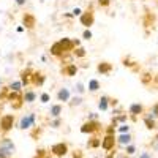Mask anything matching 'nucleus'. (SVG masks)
I'll use <instances>...</instances> for the list:
<instances>
[{
	"label": "nucleus",
	"instance_id": "4",
	"mask_svg": "<svg viewBox=\"0 0 158 158\" xmlns=\"http://www.w3.org/2000/svg\"><path fill=\"white\" fill-rule=\"evenodd\" d=\"M101 130H103V125L97 118H89L87 122H84L81 125V133H84V135H97Z\"/></svg>",
	"mask_w": 158,
	"mask_h": 158
},
{
	"label": "nucleus",
	"instance_id": "21",
	"mask_svg": "<svg viewBox=\"0 0 158 158\" xmlns=\"http://www.w3.org/2000/svg\"><path fill=\"white\" fill-rule=\"evenodd\" d=\"M100 89H101V84H100L98 79H90V81H89V85H87V90L92 92V94H95V92H98Z\"/></svg>",
	"mask_w": 158,
	"mask_h": 158
},
{
	"label": "nucleus",
	"instance_id": "15",
	"mask_svg": "<svg viewBox=\"0 0 158 158\" xmlns=\"http://www.w3.org/2000/svg\"><path fill=\"white\" fill-rule=\"evenodd\" d=\"M153 24H155V15L150 13L149 10H146V15L142 18V25L146 29H149V27H153Z\"/></svg>",
	"mask_w": 158,
	"mask_h": 158
},
{
	"label": "nucleus",
	"instance_id": "11",
	"mask_svg": "<svg viewBox=\"0 0 158 158\" xmlns=\"http://www.w3.org/2000/svg\"><path fill=\"white\" fill-rule=\"evenodd\" d=\"M77 71H79V67L76 63H65L60 70V74L65 77H74L77 74Z\"/></svg>",
	"mask_w": 158,
	"mask_h": 158
},
{
	"label": "nucleus",
	"instance_id": "36",
	"mask_svg": "<svg viewBox=\"0 0 158 158\" xmlns=\"http://www.w3.org/2000/svg\"><path fill=\"white\" fill-rule=\"evenodd\" d=\"M82 38H84V40H87V41H89V40H92V32H90V29H85V30H84Z\"/></svg>",
	"mask_w": 158,
	"mask_h": 158
},
{
	"label": "nucleus",
	"instance_id": "25",
	"mask_svg": "<svg viewBox=\"0 0 158 158\" xmlns=\"http://www.w3.org/2000/svg\"><path fill=\"white\" fill-rule=\"evenodd\" d=\"M62 111H63L62 104H52L51 109H49V114H51V117H60Z\"/></svg>",
	"mask_w": 158,
	"mask_h": 158
},
{
	"label": "nucleus",
	"instance_id": "26",
	"mask_svg": "<svg viewBox=\"0 0 158 158\" xmlns=\"http://www.w3.org/2000/svg\"><path fill=\"white\" fill-rule=\"evenodd\" d=\"M8 89L13 92H22V82L21 81H13L8 84Z\"/></svg>",
	"mask_w": 158,
	"mask_h": 158
},
{
	"label": "nucleus",
	"instance_id": "10",
	"mask_svg": "<svg viewBox=\"0 0 158 158\" xmlns=\"http://www.w3.org/2000/svg\"><path fill=\"white\" fill-rule=\"evenodd\" d=\"M35 120H36V115H35L33 112H30V114L24 115V117L21 118V122H19L18 127H19L21 130H30V128L35 127Z\"/></svg>",
	"mask_w": 158,
	"mask_h": 158
},
{
	"label": "nucleus",
	"instance_id": "33",
	"mask_svg": "<svg viewBox=\"0 0 158 158\" xmlns=\"http://www.w3.org/2000/svg\"><path fill=\"white\" fill-rule=\"evenodd\" d=\"M150 115L155 117V118H158V103H155L153 106L150 108Z\"/></svg>",
	"mask_w": 158,
	"mask_h": 158
},
{
	"label": "nucleus",
	"instance_id": "24",
	"mask_svg": "<svg viewBox=\"0 0 158 158\" xmlns=\"http://www.w3.org/2000/svg\"><path fill=\"white\" fill-rule=\"evenodd\" d=\"M98 108H100V111H108V108H109V97L103 95L98 100Z\"/></svg>",
	"mask_w": 158,
	"mask_h": 158
},
{
	"label": "nucleus",
	"instance_id": "7",
	"mask_svg": "<svg viewBox=\"0 0 158 158\" xmlns=\"http://www.w3.org/2000/svg\"><path fill=\"white\" fill-rule=\"evenodd\" d=\"M44 82H46V74L40 70H33V73L30 76V85L40 89V87L44 85Z\"/></svg>",
	"mask_w": 158,
	"mask_h": 158
},
{
	"label": "nucleus",
	"instance_id": "19",
	"mask_svg": "<svg viewBox=\"0 0 158 158\" xmlns=\"http://www.w3.org/2000/svg\"><path fill=\"white\" fill-rule=\"evenodd\" d=\"M71 54H73L74 59H84V57L87 56V51H85V48H82L81 44H79V46H76V48L73 49Z\"/></svg>",
	"mask_w": 158,
	"mask_h": 158
},
{
	"label": "nucleus",
	"instance_id": "37",
	"mask_svg": "<svg viewBox=\"0 0 158 158\" xmlns=\"http://www.w3.org/2000/svg\"><path fill=\"white\" fill-rule=\"evenodd\" d=\"M152 149H153L155 152H158V136L153 138V141H152Z\"/></svg>",
	"mask_w": 158,
	"mask_h": 158
},
{
	"label": "nucleus",
	"instance_id": "5",
	"mask_svg": "<svg viewBox=\"0 0 158 158\" xmlns=\"http://www.w3.org/2000/svg\"><path fill=\"white\" fill-rule=\"evenodd\" d=\"M15 120H16L15 114H3V115H0V131H3V133L11 131L13 125H15Z\"/></svg>",
	"mask_w": 158,
	"mask_h": 158
},
{
	"label": "nucleus",
	"instance_id": "1",
	"mask_svg": "<svg viewBox=\"0 0 158 158\" xmlns=\"http://www.w3.org/2000/svg\"><path fill=\"white\" fill-rule=\"evenodd\" d=\"M81 43H79V40H73V38H68V36H65V38H60L57 40L56 43H52L51 48H49V54L52 57H57V59H63V57H68L73 49L76 46H79Z\"/></svg>",
	"mask_w": 158,
	"mask_h": 158
},
{
	"label": "nucleus",
	"instance_id": "17",
	"mask_svg": "<svg viewBox=\"0 0 158 158\" xmlns=\"http://www.w3.org/2000/svg\"><path fill=\"white\" fill-rule=\"evenodd\" d=\"M142 122H144V125H146L147 130H156V127H158V125H156V120H155V117H152L150 114L144 115Z\"/></svg>",
	"mask_w": 158,
	"mask_h": 158
},
{
	"label": "nucleus",
	"instance_id": "28",
	"mask_svg": "<svg viewBox=\"0 0 158 158\" xmlns=\"http://www.w3.org/2000/svg\"><path fill=\"white\" fill-rule=\"evenodd\" d=\"M82 97H73V98H70V101H68V104L71 108H74V106H81L82 104Z\"/></svg>",
	"mask_w": 158,
	"mask_h": 158
},
{
	"label": "nucleus",
	"instance_id": "18",
	"mask_svg": "<svg viewBox=\"0 0 158 158\" xmlns=\"http://www.w3.org/2000/svg\"><path fill=\"white\" fill-rule=\"evenodd\" d=\"M22 97H24V103H33L36 98H38V95H36V92H33V90H30V89H27L22 94Z\"/></svg>",
	"mask_w": 158,
	"mask_h": 158
},
{
	"label": "nucleus",
	"instance_id": "22",
	"mask_svg": "<svg viewBox=\"0 0 158 158\" xmlns=\"http://www.w3.org/2000/svg\"><path fill=\"white\" fill-rule=\"evenodd\" d=\"M139 79H141V84H142V85H150L152 81H153V76H152L149 71H144V73L139 76Z\"/></svg>",
	"mask_w": 158,
	"mask_h": 158
},
{
	"label": "nucleus",
	"instance_id": "40",
	"mask_svg": "<svg viewBox=\"0 0 158 158\" xmlns=\"http://www.w3.org/2000/svg\"><path fill=\"white\" fill-rule=\"evenodd\" d=\"M139 158H152V155H150L149 152H142V153L139 155Z\"/></svg>",
	"mask_w": 158,
	"mask_h": 158
},
{
	"label": "nucleus",
	"instance_id": "31",
	"mask_svg": "<svg viewBox=\"0 0 158 158\" xmlns=\"http://www.w3.org/2000/svg\"><path fill=\"white\" fill-rule=\"evenodd\" d=\"M117 130H118V133H130V127H128V123H122V125H118V127H117Z\"/></svg>",
	"mask_w": 158,
	"mask_h": 158
},
{
	"label": "nucleus",
	"instance_id": "44",
	"mask_svg": "<svg viewBox=\"0 0 158 158\" xmlns=\"http://www.w3.org/2000/svg\"><path fill=\"white\" fill-rule=\"evenodd\" d=\"M0 89H2V77H0Z\"/></svg>",
	"mask_w": 158,
	"mask_h": 158
},
{
	"label": "nucleus",
	"instance_id": "39",
	"mask_svg": "<svg viewBox=\"0 0 158 158\" xmlns=\"http://www.w3.org/2000/svg\"><path fill=\"white\" fill-rule=\"evenodd\" d=\"M109 104H111V106H117V104H118V100H115V98H109Z\"/></svg>",
	"mask_w": 158,
	"mask_h": 158
},
{
	"label": "nucleus",
	"instance_id": "16",
	"mask_svg": "<svg viewBox=\"0 0 158 158\" xmlns=\"http://www.w3.org/2000/svg\"><path fill=\"white\" fill-rule=\"evenodd\" d=\"M70 98H71V95H70V89H65V87L59 89V92H57V100H59V101H62V103H68Z\"/></svg>",
	"mask_w": 158,
	"mask_h": 158
},
{
	"label": "nucleus",
	"instance_id": "32",
	"mask_svg": "<svg viewBox=\"0 0 158 158\" xmlns=\"http://www.w3.org/2000/svg\"><path fill=\"white\" fill-rule=\"evenodd\" d=\"M60 125H62V118L60 117H54V120L51 122V127L52 128H59Z\"/></svg>",
	"mask_w": 158,
	"mask_h": 158
},
{
	"label": "nucleus",
	"instance_id": "29",
	"mask_svg": "<svg viewBox=\"0 0 158 158\" xmlns=\"http://www.w3.org/2000/svg\"><path fill=\"white\" fill-rule=\"evenodd\" d=\"M136 153V146L135 144H128V146H125V155H135Z\"/></svg>",
	"mask_w": 158,
	"mask_h": 158
},
{
	"label": "nucleus",
	"instance_id": "12",
	"mask_svg": "<svg viewBox=\"0 0 158 158\" xmlns=\"http://www.w3.org/2000/svg\"><path fill=\"white\" fill-rule=\"evenodd\" d=\"M128 112H130L131 117H133V120H136L139 115L144 114V104H141V103H131L128 106Z\"/></svg>",
	"mask_w": 158,
	"mask_h": 158
},
{
	"label": "nucleus",
	"instance_id": "30",
	"mask_svg": "<svg viewBox=\"0 0 158 158\" xmlns=\"http://www.w3.org/2000/svg\"><path fill=\"white\" fill-rule=\"evenodd\" d=\"M111 2H112V0H97V5L100 8H109L111 6Z\"/></svg>",
	"mask_w": 158,
	"mask_h": 158
},
{
	"label": "nucleus",
	"instance_id": "14",
	"mask_svg": "<svg viewBox=\"0 0 158 158\" xmlns=\"http://www.w3.org/2000/svg\"><path fill=\"white\" fill-rule=\"evenodd\" d=\"M32 73H33V70H32L30 67L21 70V73H19V81L22 82V87H24V85H25V87L30 85V76H32Z\"/></svg>",
	"mask_w": 158,
	"mask_h": 158
},
{
	"label": "nucleus",
	"instance_id": "27",
	"mask_svg": "<svg viewBox=\"0 0 158 158\" xmlns=\"http://www.w3.org/2000/svg\"><path fill=\"white\" fill-rule=\"evenodd\" d=\"M122 63H123V67H128V68L133 70V68H136V63H138V62L131 60L130 57H123V59H122Z\"/></svg>",
	"mask_w": 158,
	"mask_h": 158
},
{
	"label": "nucleus",
	"instance_id": "35",
	"mask_svg": "<svg viewBox=\"0 0 158 158\" xmlns=\"http://www.w3.org/2000/svg\"><path fill=\"white\" fill-rule=\"evenodd\" d=\"M40 100H41V103H48V101L51 100V95L44 92V94H41V95H40Z\"/></svg>",
	"mask_w": 158,
	"mask_h": 158
},
{
	"label": "nucleus",
	"instance_id": "42",
	"mask_svg": "<svg viewBox=\"0 0 158 158\" xmlns=\"http://www.w3.org/2000/svg\"><path fill=\"white\" fill-rule=\"evenodd\" d=\"M89 118H97V114H95V112H90V115H89Z\"/></svg>",
	"mask_w": 158,
	"mask_h": 158
},
{
	"label": "nucleus",
	"instance_id": "23",
	"mask_svg": "<svg viewBox=\"0 0 158 158\" xmlns=\"http://www.w3.org/2000/svg\"><path fill=\"white\" fill-rule=\"evenodd\" d=\"M87 147L89 149H98V147H101V139L98 138V136H92L90 139H89V142H87Z\"/></svg>",
	"mask_w": 158,
	"mask_h": 158
},
{
	"label": "nucleus",
	"instance_id": "8",
	"mask_svg": "<svg viewBox=\"0 0 158 158\" xmlns=\"http://www.w3.org/2000/svg\"><path fill=\"white\" fill-rule=\"evenodd\" d=\"M51 153L52 155H56V156H65L68 153V144L67 142H63V141H60V142H56V144H52L51 146Z\"/></svg>",
	"mask_w": 158,
	"mask_h": 158
},
{
	"label": "nucleus",
	"instance_id": "34",
	"mask_svg": "<svg viewBox=\"0 0 158 158\" xmlns=\"http://www.w3.org/2000/svg\"><path fill=\"white\" fill-rule=\"evenodd\" d=\"M74 90L77 92L79 95H82L84 92H85V89H84V84H82V82H77V84H76V87H74Z\"/></svg>",
	"mask_w": 158,
	"mask_h": 158
},
{
	"label": "nucleus",
	"instance_id": "38",
	"mask_svg": "<svg viewBox=\"0 0 158 158\" xmlns=\"http://www.w3.org/2000/svg\"><path fill=\"white\" fill-rule=\"evenodd\" d=\"M81 13H82V11H81V8H74V10L71 11V16H79Z\"/></svg>",
	"mask_w": 158,
	"mask_h": 158
},
{
	"label": "nucleus",
	"instance_id": "20",
	"mask_svg": "<svg viewBox=\"0 0 158 158\" xmlns=\"http://www.w3.org/2000/svg\"><path fill=\"white\" fill-rule=\"evenodd\" d=\"M131 135L130 133H120L117 138V144H120V146H128V144L131 142Z\"/></svg>",
	"mask_w": 158,
	"mask_h": 158
},
{
	"label": "nucleus",
	"instance_id": "3",
	"mask_svg": "<svg viewBox=\"0 0 158 158\" xmlns=\"http://www.w3.org/2000/svg\"><path fill=\"white\" fill-rule=\"evenodd\" d=\"M79 22L84 29H90L92 25L95 24V10H94V5H89L85 11H82L79 15Z\"/></svg>",
	"mask_w": 158,
	"mask_h": 158
},
{
	"label": "nucleus",
	"instance_id": "9",
	"mask_svg": "<svg viewBox=\"0 0 158 158\" xmlns=\"http://www.w3.org/2000/svg\"><path fill=\"white\" fill-rule=\"evenodd\" d=\"M115 144H117V138L114 135H104L101 139V149L104 152H111L115 149Z\"/></svg>",
	"mask_w": 158,
	"mask_h": 158
},
{
	"label": "nucleus",
	"instance_id": "6",
	"mask_svg": "<svg viewBox=\"0 0 158 158\" xmlns=\"http://www.w3.org/2000/svg\"><path fill=\"white\" fill-rule=\"evenodd\" d=\"M21 22H22V27L25 30H33L36 27V16L33 13H24L21 18Z\"/></svg>",
	"mask_w": 158,
	"mask_h": 158
},
{
	"label": "nucleus",
	"instance_id": "13",
	"mask_svg": "<svg viewBox=\"0 0 158 158\" xmlns=\"http://www.w3.org/2000/svg\"><path fill=\"white\" fill-rule=\"evenodd\" d=\"M112 70H114V65H112L111 62H106V60H103V62H100V63L97 65V71H98L101 76H108V74H111Z\"/></svg>",
	"mask_w": 158,
	"mask_h": 158
},
{
	"label": "nucleus",
	"instance_id": "41",
	"mask_svg": "<svg viewBox=\"0 0 158 158\" xmlns=\"http://www.w3.org/2000/svg\"><path fill=\"white\" fill-rule=\"evenodd\" d=\"M15 2H16V5H18V6H24L27 0H15Z\"/></svg>",
	"mask_w": 158,
	"mask_h": 158
},
{
	"label": "nucleus",
	"instance_id": "45",
	"mask_svg": "<svg viewBox=\"0 0 158 158\" xmlns=\"http://www.w3.org/2000/svg\"><path fill=\"white\" fill-rule=\"evenodd\" d=\"M0 111H2V106H0Z\"/></svg>",
	"mask_w": 158,
	"mask_h": 158
},
{
	"label": "nucleus",
	"instance_id": "43",
	"mask_svg": "<svg viewBox=\"0 0 158 158\" xmlns=\"http://www.w3.org/2000/svg\"><path fill=\"white\" fill-rule=\"evenodd\" d=\"M106 158H114V153H109V155H108Z\"/></svg>",
	"mask_w": 158,
	"mask_h": 158
},
{
	"label": "nucleus",
	"instance_id": "2",
	"mask_svg": "<svg viewBox=\"0 0 158 158\" xmlns=\"http://www.w3.org/2000/svg\"><path fill=\"white\" fill-rule=\"evenodd\" d=\"M16 153V146L11 138H3L0 141V158H11Z\"/></svg>",
	"mask_w": 158,
	"mask_h": 158
}]
</instances>
